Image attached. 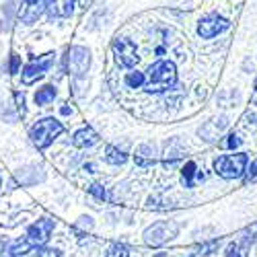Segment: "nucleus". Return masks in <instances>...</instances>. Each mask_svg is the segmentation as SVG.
I'll use <instances>...</instances> for the list:
<instances>
[{"label": "nucleus", "mask_w": 257, "mask_h": 257, "mask_svg": "<svg viewBox=\"0 0 257 257\" xmlns=\"http://www.w3.org/2000/svg\"><path fill=\"white\" fill-rule=\"evenodd\" d=\"M177 82V68L173 62L169 60H159L155 62L146 74V82L144 89L148 93H163L167 89H171Z\"/></svg>", "instance_id": "f257e3e1"}, {"label": "nucleus", "mask_w": 257, "mask_h": 257, "mask_svg": "<svg viewBox=\"0 0 257 257\" xmlns=\"http://www.w3.org/2000/svg\"><path fill=\"white\" fill-rule=\"evenodd\" d=\"M64 132V125L54 119V117H44L39 119L29 132V138L33 142L35 148H48L60 134Z\"/></svg>", "instance_id": "f03ea898"}, {"label": "nucleus", "mask_w": 257, "mask_h": 257, "mask_svg": "<svg viewBox=\"0 0 257 257\" xmlns=\"http://www.w3.org/2000/svg\"><path fill=\"white\" fill-rule=\"evenodd\" d=\"M247 155L237 153V155H222L214 163V171L222 177V179H237L241 175H245L247 171Z\"/></svg>", "instance_id": "7ed1b4c3"}, {"label": "nucleus", "mask_w": 257, "mask_h": 257, "mask_svg": "<svg viewBox=\"0 0 257 257\" xmlns=\"http://www.w3.org/2000/svg\"><path fill=\"white\" fill-rule=\"evenodd\" d=\"M177 234H179V224L177 222H173V220H161V222H155L153 226H148L144 230V243L148 247H161L167 241L175 239Z\"/></svg>", "instance_id": "20e7f679"}, {"label": "nucleus", "mask_w": 257, "mask_h": 257, "mask_svg": "<svg viewBox=\"0 0 257 257\" xmlns=\"http://www.w3.org/2000/svg\"><path fill=\"white\" fill-rule=\"evenodd\" d=\"M111 52H113L117 66H121V68H132L138 64V50H136V44L132 39L115 37L113 44H111Z\"/></svg>", "instance_id": "39448f33"}, {"label": "nucleus", "mask_w": 257, "mask_h": 257, "mask_svg": "<svg viewBox=\"0 0 257 257\" xmlns=\"http://www.w3.org/2000/svg\"><path fill=\"white\" fill-rule=\"evenodd\" d=\"M89 66H91V52L87 48L74 46V48L68 50V54H66V70H68V74L80 78V76L87 74Z\"/></svg>", "instance_id": "423d86ee"}, {"label": "nucleus", "mask_w": 257, "mask_h": 257, "mask_svg": "<svg viewBox=\"0 0 257 257\" xmlns=\"http://www.w3.org/2000/svg\"><path fill=\"white\" fill-rule=\"evenodd\" d=\"M54 230V220L50 218H39L37 222H33L29 228H27V234H25V241L31 245V249H37V247H44L50 239V234Z\"/></svg>", "instance_id": "0eeeda50"}, {"label": "nucleus", "mask_w": 257, "mask_h": 257, "mask_svg": "<svg viewBox=\"0 0 257 257\" xmlns=\"http://www.w3.org/2000/svg\"><path fill=\"white\" fill-rule=\"evenodd\" d=\"M228 29V21L224 17H220L218 13H212L208 17H204L200 21V25H198V35L204 37V39H212V37H216L220 35L222 31Z\"/></svg>", "instance_id": "6e6552de"}, {"label": "nucleus", "mask_w": 257, "mask_h": 257, "mask_svg": "<svg viewBox=\"0 0 257 257\" xmlns=\"http://www.w3.org/2000/svg\"><path fill=\"white\" fill-rule=\"evenodd\" d=\"M52 62H54V54H46V56H41L39 60H33L31 64H27V66L23 68V72H21V78H23L25 84L37 82L41 76H44L50 70Z\"/></svg>", "instance_id": "1a4fd4ad"}, {"label": "nucleus", "mask_w": 257, "mask_h": 257, "mask_svg": "<svg viewBox=\"0 0 257 257\" xmlns=\"http://www.w3.org/2000/svg\"><path fill=\"white\" fill-rule=\"evenodd\" d=\"M48 5H50V0H23V3H21V9H19V17L23 23L31 25L44 15Z\"/></svg>", "instance_id": "9d476101"}, {"label": "nucleus", "mask_w": 257, "mask_h": 257, "mask_svg": "<svg viewBox=\"0 0 257 257\" xmlns=\"http://www.w3.org/2000/svg\"><path fill=\"white\" fill-rule=\"evenodd\" d=\"M74 3L76 0H50V5H48V9H50V17L54 19H66V17H70L72 15V11H74Z\"/></svg>", "instance_id": "9b49d317"}, {"label": "nucleus", "mask_w": 257, "mask_h": 257, "mask_svg": "<svg viewBox=\"0 0 257 257\" xmlns=\"http://www.w3.org/2000/svg\"><path fill=\"white\" fill-rule=\"evenodd\" d=\"M97 142H99V134L93 130V127H82V130H78L72 136V144L76 148H89V146H93Z\"/></svg>", "instance_id": "f8f14e48"}, {"label": "nucleus", "mask_w": 257, "mask_h": 257, "mask_svg": "<svg viewBox=\"0 0 257 257\" xmlns=\"http://www.w3.org/2000/svg\"><path fill=\"white\" fill-rule=\"evenodd\" d=\"M251 243H253V234H251V237H243L241 241H234L226 249V257H247V251H249Z\"/></svg>", "instance_id": "ddd939ff"}, {"label": "nucleus", "mask_w": 257, "mask_h": 257, "mask_svg": "<svg viewBox=\"0 0 257 257\" xmlns=\"http://www.w3.org/2000/svg\"><path fill=\"white\" fill-rule=\"evenodd\" d=\"M134 161H136L138 167H151V165H155L153 148H151V146H146V144H142L138 151H136V155H134Z\"/></svg>", "instance_id": "4468645a"}, {"label": "nucleus", "mask_w": 257, "mask_h": 257, "mask_svg": "<svg viewBox=\"0 0 257 257\" xmlns=\"http://www.w3.org/2000/svg\"><path fill=\"white\" fill-rule=\"evenodd\" d=\"M196 175H198L196 163H194V161H187L185 167H183V171H181V181H183V185H185V187H194ZM198 177H202V175H198Z\"/></svg>", "instance_id": "2eb2a0df"}, {"label": "nucleus", "mask_w": 257, "mask_h": 257, "mask_svg": "<svg viewBox=\"0 0 257 257\" xmlns=\"http://www.w3.org/2000/svg\"><path fill=\"white\" fill-rule=\"evenodd\" d=\"M54 99H56V87H52V84H46V87H41L35 93V103L37 105H48Z\"/></svg>", "instance_id": "dca6fc26"}, {"label": "nucleus", "mask_w": 257, "mask_h": 257, "mask_svg": "<svg viewBox=\"0 0 257 257\" xmlns=\"http://www.w3.org/2000/svg\"><path fill=\"white\" fill-rule=\"evenodd\" d=\"M105 161L109 163V165H123L127 161V155L123 151H119V148H115V146H107Z\"/></svg>", "instance_id": "f3484780"}, {"label": "nucleus", "mask_w": 257, "mask_h": 257, "mask_svg": "<svg viewBox=\"0 0 257 257\" xmlns=\"http://www.w3.org/2000/svg\"><path fill=\"white\" fill-rule=\"evenodd\" d=\"M31 251V245L25 241V237L23 239H19V241H15L11 247H9V257H23L25 253H29Z\"/></svg>", "instance_id": "a211bd4d"}, {"label": "nucleus", "mask_w": 257, "mask_h": 257, "mask_svg": "<svg viewBox=\"0 0 257 257\" xmlns=\"http://www.w3.org/2000/svg\"><path fill=\"white\" fill-rule=\"evenodd\" d=\"M144 82H146V74H142V72H130V74H125V84H127V87H132V89L142 87Z\"/></svg>", "instance_id": "6ab92c4d"}, {"label": "nucleus", "mask_w": 257, "mask_h": 257, "mask_svg": "<svg viewBox=\"0 0 257 257\" xmlns=\"http://www.w3.org/2000/svg\"><path fill=\"white\" fill-rule=\"evenodd\" d=\"M107 257H130V249H127L125 243H115L107 253Z\"/></svg>", "instance_id": "aec40b11"}, {"label": "nucleus", "mask_w": 257, "mask_h": 257, "mask_svg": "<svg viewBox=\"0 0 257 257\" xmlns=\"http://www.w3.org/2000/svg\"><path fill=\"white\" fill-rule=\"evenodd\" d=\"M239 144H241V138L237 134H228V136H224V140H220V146L224 151H234Z\"/></svg>", "instance_id": "412c9836"}, {"label": "nucleus", "mask_w": 257, "mask_h": 257, "mask_svg": "<svg viewBox=\"0 0 257 257\" xmlns=\"http://www.w3.org/2000/svg\"><path fill=\"white\" fill-rule=\"evenodd\" d=\"M245 179H247V183L257 181V159L251 161V165L247 167V171H245Z\"/></svg>", "instance_id": "4be33fe9"}, {"label": "nucleus", "mask_w": 257, "mask_h": 257, "mask_svg": "<svg viewBox=\"0 0 257 257\" xmlns=\"http://www.w3.org/2000/svg\"><path fill=\"white\" fill-rule=\"evenodd\" d=\"M19 66H21V58H19L17 54H11V62H9L11 74H17V72H19Z\"/></svg>", "instance_id": "5701e85b"}, {"label": "nucleus", "mask_w": 257, "mask_h": 257, "mask_svg": "<svg viewBox=\"0 0 257 257\" xmlns=\"http://www.w3.org/2000/svg\"><path fill=\"white\" fill-rule=\"evenodd\" d=\"M89 191L97 198V200H103L105 198V189H103V185H99V183H93L91 187H89Z\"/></svg>", "instance_id": "b1692460"}, {"label": "nucleus", "mask_w": 257, "mask_h": 257, "mask_svg": "<svg viewBox=\"0 0 257 257\" xmlns=\"http://www.w3.org/2000/svg\"><path fill=\"white\" fill-rule=\"evenodd\" d=\"M37 257H60V251L58 249H41L37 253Z\"/></svg>", "instance_id": "393cba45"}, {"label": "nucleus", "mask_w": 257, "mask_h": 257, "mask_svg": "<svg viewBox=\"0 0 257 257\" xmlns=\"http://www.w3.org/2000/svg\"><path fill=\"white\" fill-rule=\"evenodd\" d=\"M93 3H95V0H78V5H80V7H84V9H87V7H91Z\"/></svg>", "instance_id": "a878e982"}, {"label": "nucleus", "mask_w": 257, "mask_h": 257, "mask_svg": "<svg viewBox=\"0 0 257 257\" xmlns=\"http://www.w3.org/2000/svg\"><path fill=\"white\" fill-rule=\"evenodd\" d=\"M62 113L68 115V113H72V109H70V107H62Z\"/></svg>", "instance_id": "bb28decb"}, {"label": "nucleus", "mask_w": 257, "mask_h": 257, "mask_svg": "<svg viewBox=\"0 0 257 257\" xmlns=\"http://www.w3.org/2000/svg\"><path fill=\"white\" fill-rule=\"evenodd\" d=\"M255 89H257V82H255Z\"/></svg>", "instance_id": "cd10ccee"}]
</instances>
